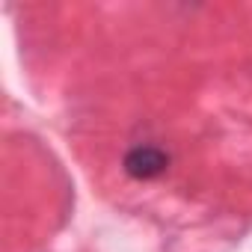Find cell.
<instances>
[{
  "mask_svg": "<svg viewBox=\"0 0 252 252\" xmlns=\"http://www.w3.org/2000/svg\"><path fill=\"white\" fill-rule=\"evenodd\" d=\"M122 166H125V172H128L131 178H137V181H152V178H158V175L166 172L169 155L163 149H158V146H134L128 155H125Z\"/></svg>",
  "mask_w": 252,
  "mask_h": 252,
  "instance_id": "obj_1",
  "label": "cell"
}]
</instances>
